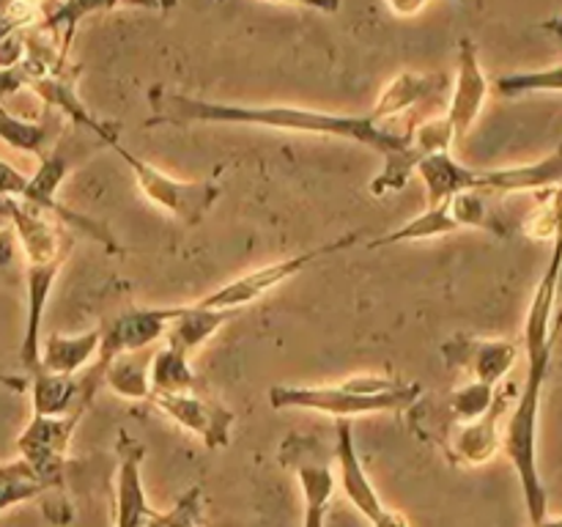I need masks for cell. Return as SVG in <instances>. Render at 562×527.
I'll return each mask as SVG.
<instances>
[{
	"label": "cell",
	"instance_id": "21",
	"mask_svg": "<svg viewBox=\"0 0 562 527\" xmlns=\"http://www.w3.org/2000/svg\"><path fill=\"white\" fill-rule=\"evenodd\" d=\"M55 132L47 121H27L14 115L11 110L3 108L0 102V141L9 143L11 148L25 154H44L49 152V143H53Z\"/></svg>",
	"mask_w": 562,
	"mask_h": 527
},
{
	"label": "cell",
	"instance_id": "2",
	"mask_svg": "<svg viewBox=\"0 0 562 527\" xmlns=\"http://www.w3.org/2000/svg\"><path fill=\"white\" fill-rule=\"evenodd\" d=\"M562 278V225L552 239V256L547 269L536 285L530 307L525 318V355H527V377L521 384L516 404L505 421L503 450L514 464L519 478L521 497H525L527 516L532 527L541 525L549 516V494L543 486L541 467H538V423H541V399L547 388L549 368H552V316L558 289Z\"/></svg>",
	"mask_w": 562,
	"mask_h": 527
},
{
	"label": "cell",
	"instance_id": "25",
	"mask_svg": "<svg viewBox=\"0 0 562 527\" xmlns=\"http://www.w3.org/2000/svg\"><path fill=\"white\" fill-rule=\"evenodd\" d=\"M201 522V486H192L176 500L168 514H154L146 527H198Z\"/></svg>",
	"mask_w": 562,
	"mask_h": 527
},
{
	"label": "cell",
	"instance_id": "28",
	"mask_svg": "<svg viewBox=\"0 0 562 527\" xmlns=\"http://www.w3.org/2000/svg\"><path fill=\"white\" fill-rule=\"evenodd\" d=\"M368 522H371L373 527H409L406 516L401 514V511L390 508V505H382V508H379Z\"/></svg>",
	"mask_w": 562,
	"mask_h": 527
},
{
	"label": "cell",
	"instance_id": "11",
	"mask_svg": "<svg viewBox=\"0 0 562 527\" xmlns=\"http://www.w3.org/2000/svg\"><path fill=\"white\" fill-rule=\"evenodd\" d=\"M442 360L450 371H461L470 382L503 384L510 368L519 362V344L505 338H481V335L456 333L442 344Z\"/></svg>",
	"mask_w": 562,
	"mask_h": 527
},
{
	"label": "cell",
	"instance_id": "9",
	"mask_svg": "<svg viewBox=\"0 0 562 527\" xmlns=\"http://www.w3.org/2000/svg\"><path fill=\"white\" fill-rule=\"evenodd\" d=\"M176 313H179V305L126 307V311L104 318L99 324V355L86 368V373L102 382V371L110 360L121 355H132V351H143L157 344L159 338H165Z\"/></svg>",
	"mask_w": 562,
	"mask_h": 527
},
{
	"label": "cell",
	"instance_id": "16",
	"mask_svg": "<svg viewBox=\"0 0 562 527\" xmlns=\"http://www.w3.org/2000/svg\"><path fill=\"white\" fill-rule=\"evenodd\" d=\"M234 318L236 311H214V307H203L201 302L179 305V313H176L168 333H165V344L176 346V349L187 351L192 357L206 340H212Z\"/></svg>",
	"mask_w": 562,
	"mask_h": 527
},
{
	"label": "cell",
	"instance_id": "4",
	"mask_svg": "<svg viewBox=\"0 0 562 527\" xmlns=\"http://www.w3.org/2000/svg\"><path fill=\"white\" fill-rule=\"evenodd\" d=\"M420 395V382L390 373H355L335 384H274L269 388V404L272 410L322 412L335 421H351L360 415L412 412Z\"/></svg>",
	"mask_w": 562,
	"mask_h": 527
},
{
	"label": "cell",
	"instance_id": "20",
	"mask_svg": "<svg viewBox=\"0 0 562 527\" xmlns=\"http://www.w3.org/2000/svg\"><path fill=\"white\" fill-rule=\"evenodd\" d=\"M492 93L499 99H525L532 93H562V64L543 69L510 71L492 80Z\"/></svg>",
	"mask_w": 562,
	"mask_h": 527
},
{
	"label": "cell",
	"instance_id": "17",
	"mask_svg": "<svg viewBox=\"0 0 562 527\" xmlns=\"http://www.w3.org/2000/svg\"><path fill=\"white\" fill-rule=\"evenodd\" d=\"M148 384H151V393L148 395L190 393V390L203 388L201 377L192 368V357L170 344H165L162 349H157L151 355V362H148Z\"/></svg>",
	"mask_w": 562,
	"mask_h": 527
},
{
	"label": "cell",
	"instance_id": "1",
	"mask_svg": "<svg viewBox=\"0 0 562 527\" xmlns=\"http://www.w3.org/2000/svg\"><path fill=\"white\" fill-rule=\"evenodd\" d=\"M148 102H151L154 115L146 121V126H267V130L300 132V135L338 137V141L373 148L384 159V168L371 181V192L376 198L404 190L406 181H409V176L417 168L415 148H412V132L415 130L382 124L371 113L355 115L316 108H296V104L220 102V99L190 97V93L168 91V88H154Z\"/></svg>",
	"mask_w": 562,
	"mask_h": 527
},
{
	"label": "cell",
	"instance_id": "13",
	"mask_svg": "<svg viewBox=\"0 0 562 527\" xmlns=\"http://www.w3.org/2000/svg\"><path fill=\"white\" fill-rule=\"evenodd\" d=\"M143 459L146 445L132 437L126 428H119L115 442V527H146L157 511L148 505L143 486Z\"/></svg>",
	"mask_w": 562,
	"mask_h": 527
},
{
	"label": "cell",
	"instance_id": "10",
	"mask_svg": "<svg viewBox=\"0 0 562 527\" xmlns=\"http://www.w3.org/2000/svg\"><path fill=\"white\" fill-rule=\"evenodd\" d=\"M154 410L162 412L168 421L184 431L195 434L209 450L228 448L231 434L236 426V412L228 410L223 401L206 393V388L190 390V393H170V395H148Z\"/></svg>",
	"mask_w": 562,
	"mask_h": 527
},
{
	"label": "cell",
	"instance_id": "8",
	"mask_svg": "<svg viewBox=\"0 0 562 527\" xmlns=\"http://www.w3.org/2000/svg\"><path fill=\"white\" fill-rule=\"evenodd\" d=\"M516 395H519V388L505 379L497 388L494 404L488 406L486 415H481L477 421L470 423L445 421L442 428L431 431L434 442L442 448V453L448 456L450 464L481 467L488 464V461L503 450V423L508 421L510 410H514Z\"/></svg>",
	"mask_w": 562,
	"mask_h": 527
},
{
	"label": "cell",
	"instance_id": "32",
	"mask_svg": "<svg viewBox=\"0 0 562 527\" xmlns=\"http://www.w3.org/2000/svg\"><path fill=\"white\" fill-rule=\"evenodd\" d=\"M541 31L549 33L552 38H558V42H562V14L552 16V20H547V22H541Z\"/></svg>",
	"mask_w": 562,
	"mask_h": 527
},
{
	"label": "cell",
	"instance_id": "33",
	"mask_svg": "<svg viewBox=\"0 0 562 527\" xmlns=\"http://www.w3.org/2000/svg\"><path fill=\"white\" fill-rule=\"evenodd\" d=\"M11 203H14V198H0V228L11 223Z\"/></svg>",
	"mask_w": 562,
	"mask_h": 527
},
{
	"label": "cell",
	"instance_id": "27",
	"mask_svg": "<svg viewBox=\"0 0 562 527\" xmlns=\"http://www.w3.org/2000/svg\"><path fill=\"white\" fill-rule=\"evenodd\" d=\"M16 236L14 231H11V225H5V228H0V274L9 272L11 267H14L16 261Z\"/></svg>",
	"mask_w": 562,
	"mask_h": 527
},
{
	"label": "cell",
	"instance_id": "26",
	"mask_svg": "<svg viewBox=\"0 0 562 527\" xmlns=\"http://www.w3.org/2000/svg\"><path fill=\"white\" fill-rule=\"evenodd\" d=\"M25 187L27 176L11 162L0 159V198H14V201H20L25 195Z\"/></svg>",
	"mask_w": 562,
	"mask_h": 527
},
{
	"label": "cell",
	"instance_id": "19",
	"mask_svg": "<svg viewBox=\"0 0 562 527\" xmlns=\"http://www.w3.org/2000/svg\"><path fill=\"white\" fill-rule=\"evenodd\" d=\"M148 362L151 355L146 349L121 355L110 360L102 371V384H108L115 395L130 401H148L151 384H148Z\"/></svg>",
	"mask_w": 562,
	"mask_h": 527
},
{
	"label": "cell",
	"instance_id": "18",
	"mask_svg": "<svg viewBox=\"0 0 562 527\" xmlns=\"http://www.w3.org/2000/svg\"><path fill=\"white\" fill-rule=\"evenodd\" d=\"M296 478H300L302 494H305V519L302 527H327V511L335 494L333 467L327 461L302 459L296 461Z\"/></svg>",
	"mask_w": 562,
	"mask_h": 527
},
{
	"label": "cell",
	"instance_id": "7",
	"mask_svg": "<svg viewBox=\"0 0 562 527\" xmlns=\"http://www.w3.org/2000/svg\"><path fill=\"white\" fill-rule=\"evenodd\" d=\"M360 239H362V234L360 231H355V234H346V236H338V239H333V242H324V245L313 247V250L296 253V256H289V258H280V261L267 264V267L250 269V272L228 280V283H223L220 289H214L212 294H206L203 300H198V302H201L203 307H214V311L239 313L241 307L258 302L261 296H267L269 291H274L278 285H283L285 280L296 278L302 269L313 267L316 261H322V258H327V256H335V253L349 250V247H355Z\"/></svg>",
	"mask_w": 562,
	"mask_h": 527
},
{
	"label": "cell",
	"instance_id": "23",
	"mask_svg": "<svg viewBox=\"0 0 562 527\" xmlns=\"http://www.w3.org/2000/svg\"><path fill=\"white\" fill-rule=\"evenodd\" d=\"M497 388H492V384H483V382H464L461 388H456L453 393L448 395V404H445V417H448L450 423L477 421V417L486 415L488 406L494 404Z\"/></svg>",
	"mask_w": 562,
	"mask_h": 527
},
{
	"label": "cell",
	"instance_id": "6",
	"mask_svg": "<svg viewBox=\"0 0 562 527\" xmlns=\"http://www.w3.org/2000/svg\"><path fill=\"white\" fill-rule=\"evenodd\" d=\"M108 148L113 154H119L121 162L130 168L132 179H135L137 190L143 192V198H148V203H154L157 209H162L165 214H170L173 220H179L187 228H195L206 220V214L212 212L214 203L220 198V181L217 179H176V176L165 173L162 168H157L148 159L135 157L126 146H121L119 141H110Z\"/></svg>",
	"mask_w": 562,
	"mask_h": 527
},
{
	"label": "cell",
	"instance_id": "3",
	"mask_svg": "<svg viewBox=\"0 0 562 527\" xmlns=\"http://www.w3.org/2000/svg\"><path fill=\"white\" fill-rule=\"evenodd\" d=\"M9 225L16 236V247L25 256V335L20 344V360L22 368L33 373L42 349L44 311L60 269L69 261L75 236L58 214L25 201L11 203Z\"/></svg>",
	"mask_w": 562,
	"mask_h": 527
},
{
	"label": "cell",
	"instance_id": "30",
	"mask_svg": "<svg viewBox=\"0 0 562 527\" xmlns=\"http://www.w3.org/2000/svg\"><path fill=\"white\" fill-rule=\"evenodd\" d=\"M426 3H431V0H387L390 9H393L395 14H401V16L417 14V11H420Z\"/></svg>",
	"mask_w": 562,
	"mask_h": 527
},
{
	"label": "cell",
	"instance_id": "35",
	"mask_svg": "<svg viewBox=\"0 0 562 527\" xmlns=\"http://www.w3.org/2000/svg\"><path fill=\"white\" fill-rule=\"evenodd\" d=\"M536 527H562V516H554V519H549V516H547V519H543L541 525H536Z\"/></svg>",
	"mask_w": 562,
	"mask_h": 527
},
{
	"label": "cell",
	"instance_id": "29",
	"mask_svg": "<svg viewBox=\"0 0 562 527\" xmlns=\"http://www.w3.org/2000/svg\"><path fill=\"white\" fill-rule=\"evenodd\" d=\"M272 3H291V5H307V9L316 11H338L340 0H272Z\"/></svg>",
	"mask_w": 562,
	"mask_h": 527
},
{
	"label": "cell",
	"instance_id": "15",
	"mask_svg": "<svg viewBox=\"0 0 562 527\" xmlns=\"http://www.w3.org/2000/svg\"><path fill=\"white\" fill-rule=\"evenodd\" d=\"M99 355V327L88 333L64 335L53 333L42 338L38 349V368L49 373H64V377H80L82 368L91 366Z\"/></svg>",
	"mask_w": 562,
	"mask_h": 527
},
{
	"label": "cell",
	"instance_id": "34",
	"mask_svg": "<svg viewBox=\"0 0 562 527\" xmlns=\"http://www.w3.org/2000/svg\"><path fill=\"white\" fill-rule=\"evenodd\" d=\"M552 346H562V311L552 316Z\"/></svg>",
	"mask_w": 562,
	"mask_h": 527
},
{
	"label": "cell",
	"instance_id": "24",
	"mask_svg": "<svg viewBox=\"0 0 562 527\" xmlns=\"http://www.w3.org/2000/svg\"><path fill=\"white\" fill-rule=\"evenodd\" d=\"M42 497V483L22 459L0 464V511Z\"/></svg>",
	"mask_w": 562,
	"mask_h": 527
},
{
	"label": "cell",
	"instance_id": "31",
	"mask_svg": "<svg viewBox=\"0 0 562 527\" xmlns=\"http://www.w3.org/2000/svg\"><path fill=\"white\" fill-rule=\"evenodd\" d=\"M124 5H137V9H154V11H168V9H173L176 0H126Z\"/></svg>",
	"mask_w": 562,
	"mask_h": 527
},
{
	"label": "cell",
	"instance_id": "12",
	"mask_svg": "<svg viewBox=\"0 0 562 527\" xmlns=\"http://www.w3.org/2000/svg\"><path fill=\"white\" fill-rule=\"evenodd\" d=\"M488 97H492V80H488L486 71H483L481 58H477V47L470 38H461L453 93H450V102L442 113L445 121H448L456 146L464 141L467 132H470L472 126H475V121L481 119Z\"/></svg>",
	"mask_w": 562,
	"mask_h": 527
},
{
	"label": "cell",
	"instance_id": "14",
	"mask_svg": "<svg viewBox=\"0 0 562 527\" xmlns=\"http://www.w3.org/2000/svg\"><path fill=\"white\" fill-rule=\"evenodd\" d=\"M562 184V146L547 157L525 165H503V168H470L467 165L464 187L481 190L486 195H514V192H543Z\"/></svg>",
	"mask_w": 562,
	"mask_h": 527
},
{
	"label": "cell",
	"instance_id": "22",
	"mask_svg": "<svg viewBox=\"0 0 562 527\" xmlns=\"http://www.w3.org/2000/svg\"><path fill=\"white\" fill-rule=\"evenodd\" d=\"M124 3L126 0H64V3H58V9H55L53 14L44 20L42 31L49 33L53 38L64 33V38H60V44H64V47H60V53L66 55L71 36H75V27L80 25L86 16L102 14V11H113Z\"/></svg>",
	"mask_w": 562,
	"mask_h": 527
},
{
	"label": "cell",
	"instance_id": "5",
	"mask_svg": "<svg viewBox=\"0 0 562 527\" xmlns=\"http://www.w3.org/2000/svg\"><path fill=\"white\" fill-rule=\"evenodd\" d=\"M88 406H77L69 415H33L22 428L16 448L20 459L33 470L42 483V514L49 525L66 527L75 519V505L69 497V450L75 428L86 417Z\"/></svg>",
	"mask_w": 562,
	"mask_h": 527
}]
</instances>
